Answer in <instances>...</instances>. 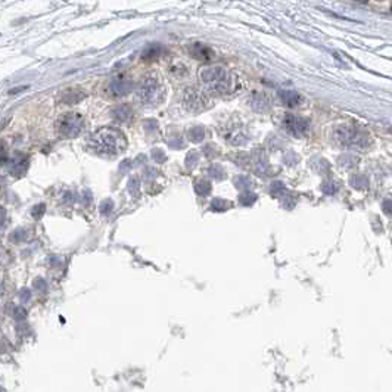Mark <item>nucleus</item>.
Returning a JSON list of instances; mask_svg holds the SVG:
<instances>
[{
    "mask_svg": "<svg viewBox=\"0 0 392 392\" xmlns=\"http://www.w3.org/2000/svg\"><path fill=\"white\" fill-rule=\"evenodd\" d=\"M9 160V173L15 177H22L25 176L30 161H28V155L22 154V152H14Z\"/></svg>",
    "mask_w": 392,
    "mask_h": 392,
    "instance_id": "6e6552de",
    "label": "nucleus"
},
{
    "mask_svg": "<svg viewBox=\"0 0 392 392\" xmlns=\"http://www.w3.org/2000/svg\"><path fill=\"white\" fill-rule=\"evenodd\" d=\"M357 2H358V0H357ZM360 2H366V0H360Z\"/></svg>",
    "mask_w": 392,
    "mask_h": 392,
    "instance_id": "b1692460",
    "label": "nucleus"
},
{
    "mask_svg": "<svg viewBox=\"0 0 392 392\" xmlns=\"http://www.w3.org/2000/svg\"><path fill=\"white\" fill-rule=\"evenodd\" d=\"M333 140L340 144L342 148H348V149H367L370 146V140L369 137L358 131L354 127L350 125H342V127H336L333 130Z\"/></svg>",
    "mask_w": 392,
    "mask_h": 392,
    "instance_id": "7ed1b4c3",
    "label": "nucleus"
},
{
    "mask_svg": "<svg viewBox=\"0 0 392 392\" xmlns=\"http://www.w3.org/2000/svg\"><path fill=\"white\" fill-rule=\"evenodd\" d=\"M201 81L205 86V89L215 94H226L232 91L233 87V77L232 74L224 68L218 65L205 67L199 72Z\"/></svg>",
    "mask_w": 392,
    "mask_h": 392,
    "instance_id": "f03ea898",
    "label": "nucleus"
},
{
    "mask_svg": "<svg viewBox=\"0 0 392 392\" xmlns=\"http://www.w3.org/2000/svg\"><path fill=\"white\" fill-rule=\"evenodd\" d=\"M183 102L192 112H201L208 107V97L202 90L189 87L183 93Z\"/></svg>",
    "mask_w": 392,
    "mask_h": 392,
    "instance_id": "423d86ee",
    "label": "nucleus"
},
{
    "mask_svg": "<svg viewBox=\"0 0 392 392\" xmlns=\"http://www.w3.org/2000/svg\"><path fill=\"white\" fill-rule=\"evenodd\" d=\"M195 190L198 192V195H208L211 190V184L208 181L198 180V183H196V186H195Z\"/></svg>",
    "mask_w": 392,
    "mask_h": 392,
    "instance_id": "f3484780",
    "label": "nucleus"
},
{
    "mask_svg": "<svg viewBox=\"0 0 392 392\" xmlns=\"http://www.w3.org/2000/svg\"><path fill=\"white\" fill-rule=\"evenodd\" d=\"M14 316H15L17 320H24L27 317V313H25L24 308H17V311L14 313Z\"/></svg>",
    "mask_w": 392,
    "mask_h": 392,
    "instance_id": "aec40b11",
    "label": "nucleus"
},
{
    "mask_svg": "<svg viewBox=\"0 0 392 392\" xmlns=\"http://www.w3.org/2000/svg\"><path fill=\"white\" fill-rule=\"evenodd\" d=\"M279 96H280V101H282L285 105L290 107V108H293V107H298V105L303 102V97H301V94H300V93H297V91L282 90V91L279 93Z\"/></svg>",
    "mask_w": 392,
    "mask_h": 392,
    "instance_id": "f8f14e48",
    "label": "nucleus"
},
{
    "mask_svg": "<svg viewBox=\"0 0 392 392\" xmlns=\"http://www.w3.org/2000/svg\"><path fill=\"white\" fill-rule=\"evenodd\" d=\"M160 52H161V47L160 46H151L144 51L143 53V59L144 61H154V59H158L160 56Z\"/></svg>",
    "mask_w": 392,
    "mask_h": 392,
    "instance_id": "dca6fc26",
    "label": "nucleus"
},
{
    "mask_svg": "<svg viewBox=\"0 0 392 392\" xmlns=\"http://www.w3.org/2000/svg\"><path fill=\"white\" fill-rule=\"evenodd\" d=\"M86 97V93L80 89H68L65 91H62L61 94V101L65 102V104H77L80 102L81 99H84Z\"/></svg>",
    "mask_w": 392,
    "mask_h": 392,
    "instance_id": "ddd939ff",
    "label": "nucleus"
},
{
    "mask_svg": "<svg viewBox=\"0 0 392 392\" xmlns=\"http://www.w3.org/2000/svg\"><path fill=\"white\" fill-rule=\"evenodd\" d=\"M21 297L24 298V301H28V298H30V290H28V289L22 290V292H21Z\"/></svg>",
    "mask_w": 392,
    "mask_h": 392,
    "instance_id": "5701e85b",
    "label": "nucleus"
},
{
    "mask_svg": "<svg viewBox=\"0 0 392 392\" xmlns=\"http://www.w3.org/2000/svg\"><path fill=\"white\" fill-rule=\"evenodd\" d=\"M5 220H6V211L3 207H0V226L5 223Z\"/></svg>",
    "mask_w": 392,
    "mask_h": 392,
    "instance_id": "412c9836",
    "label": "nucleus"
},
{
    "mask_svg": "<svg viewBox=\"0 0 392 392\" xmlns=\"http://www.w3.org/2000/svg\"><path fill=\"white\" fill-rule=\"evenodd\" d=\"M131 115H133V112H131L128 105H123V107H118L117 109H114V117L118 121L127 123V121H130Z\"/></svg>",
    "mask_w": 392,
    "mask_h": 392,
    "instance_id": "2eb2a0df",
    "label": "nucleus"
},
{
    "mask_svg": "<svg viewBox=\"0 0 392 392\" xmlns=\"http://www.w3.org/2000/svg\"><path fill=\"white\" fill-rule=\"evenodd\" d=\"M25 89H27V86H21L18 89H12V90H9V94H17V93H19V91H22Z\"/></svg>",
    "mask_w": 392,
    "mask_h": 392,
    "instance_id": "4be33fe9",
    "label": "nucleus"
},
{
    "mask_svg": "<svg viewBox=\"0 0 392 392\" xmlns=\"http://www.w3.org/2000/svg\"><path fill=\"white\" fill-rule=\"evenodd\" d=\"M8 161V148H6V143L0 140V167L5 165Z\"/></svg>",
    "mask_w": 392,
    "mask_h": 392,
    "instance_id": "6ab92c4d",
    "label": "nucleus"
},
{
    "mask_svg": "<svg viewBox=\"0 0 392 392\" xmlns=\"http://www.w3.org/2000/svg\"><path fill=\"white\" fill-rule=\"evenodd\" d=\"M137 97L143 105H157L162 101L164 89L160 80L154 75L142 78L137 87Z\"/></svg>",
    "mask_w": 392,
    "mask_h": 392,
    "instance_id": "20e7f679",
    "label": "nucleus"
},
{
    "mask_svg": "<svg viewBox=\"0 0 392 392\" xmlns=\"http://www.w3.org/2000/svg\"><path fill=\"white\" fill-rule=\"evenodd\" d=\"M55 130H56L58 136H61L64 139L77 137L84 130V118H83V115H80L77 112L62 114L55 123Z\"/></svg>",
    "mask_w": 392,
    "mask_h": 392,
    "instance_id": "39448f33",
    "label": "nucleus"
},
{
    "mask_svg": "<svg viewBox=\"0 0 392 392\" xmlns=\"http://www.w3.org/2000/svg\"><path fill=\"white\" fill-rule=\"evenodd\" d=\"M221 134L232 144H240V143H243L245 140H247V134H245L242 127L240 125H233L232 123H229L226 125V128L221 130Z\"/></svg>",
    "mask_w": 392,
    "mask_h": 392,
    "instance_id": "9d476101",
    "label": "nucleus"
},
{
    "mask_svg": "<svg viewBox=\"0 0 392 392\" xmlns=\"http://www.w3.org/2000/svg\"><path fill=\"white\" fill-rule=\"evenodd\" d=\"M189 53L195 59L202 61V62H210L214 58V51H213L210 46H207L204 43H193V44H190L189 46Z\"/></svg>",
    "mask_w": 392,
    "mask_h": 392,
    "instance_id": "1a4fd4ad",
    "label": "nucleus"
},
{
    "mask_svg": "<svg viewBox=\"0 0 392 392\" xmlns=\"http://www.w3.org/2000/svg\"><path fill=\"white\" fill-rule=\"evenodd\" d=\"M282 125L287 133L297 136V137L305 136L308 133V130H310V124H308L307 120H304L301 117H297V115H292V114H286L283 117Z\"/></svg>",
    "mask_w": 392,
    "mask_h": 392,
    "instance_id": "0eeeda50",
    "label": "nucleus"
},
{
    "mask_svg": "<svg viewBox=\"0 0 392 392\" xmlns=\"http://www.w3.org/2000/svg\"><path fill=\"white\" fill-rule=\"evenodd\" d=\"M251 105H252V108L254 109H257V111H260V112H263V111H266V109H268V99H267V96H264V94H255L254 97H252V102H251Z\"/></svg>",
    "mask_w": 392,
    "mask_h": 392,
    "instance_id": "4468645a",
    "label": "nucleus"
},
{
    "mask_svg": "<svg viewBox=\"0 0 392 392\" xmlns=\"http://www.w3.org/2000/svg\"><path fill=\"white\" fill-rule=\"evenodd\" d=\"M89 148L97 155H118L125 151L127 139L114 127H102L89 139Z\"/></svg>",
    "mask_w": 392,
    "mask_h": 392,
    "instance_id": "f257e3e1",
    "label": "nucleus"
},
{
    "mask_svg": "<svg viewBox=\"0 0 392 392\" xmlns=\"http://www.w3.org/2000/svg\"><path fill=\"white\" fill-rule=\"evenodd\" d=\"M44 213H46V205H44V204H38V205H36V207L31 210V215H33L36 220H40V218L44 215Z\"/></svg>",
    "mask_w": 392,
    "mask_h": 392,
    "instance_id": "a211bd4d",
    "label": "nucleus"
},
{
    "mask_svg": "<svg viewBox=\"0 0 392 392\" xmlns=\"http://www.w3.org/2000/svg\"><path fill=\"white\" fill-rule=\"evenodd\" d=\"M131 90V81L125 77H117L109 84V91L114 96H124Z\"/></svg>",
    "mask_w": 392,
    "mask_h": 392,
    "instance_id": "9b49d317",
    "label": "nucleus"
}]
</instances>
